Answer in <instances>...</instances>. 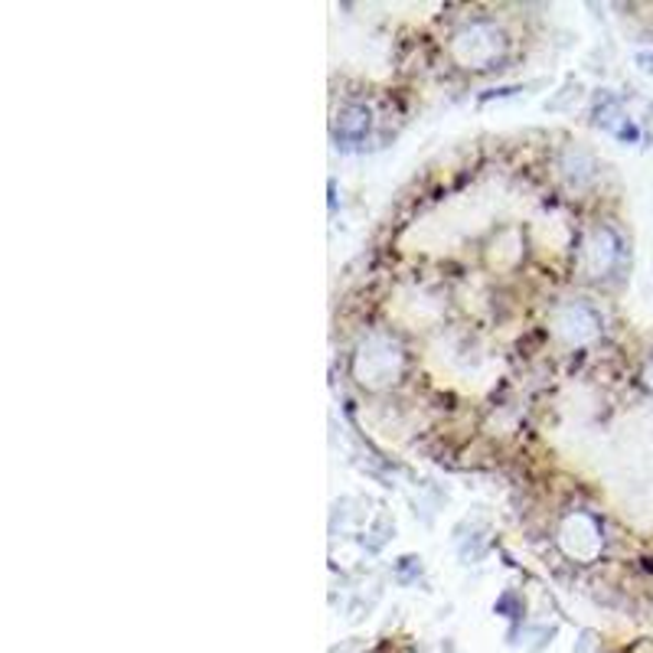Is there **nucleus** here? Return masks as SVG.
I'll return each mask as SVG.
<instances>
[{
	"mask_svg": "<svg viewBox=\"0 0 653 653\" xmlns=\"http://www.w3.org/2000/svg\"><path fill=\"white\" fill-rule=\"evenodd\" d=\"M621 259V242L611 229H591L581 246V265L588 279H605Z\"/></svg>",
	"mask_w": 653,
	"mask_h": 653,
	"instance_id": "1",
	"label": "nucleus"
},
{
	"mask_svg": "<svg viewBox=\"0 0 653 653\" xmlns=\"http://www.w3.org/2000/svg\"><path fill=\"white\" fill-rule=\"evenodd\" d=\"M562 546L575 559H595L601 553V530H598V523L591 516H585V513L568 516L565 526H562Z\"/></svg>",
	"mask_w": 653,
	"mask_h": 653,
	"instance_id": "2",
	"label": "nucleus"
},
{
	"mask_svg": "<svg viewBox=\"0 0 653 653\" xmlns=\"http://www.w3.org/2000/svg\"><path fill=\"white\" fill-rule=\"evenodd\" d=\"M455 53L465 66H487L500 53V33H493L490 26H480V23L467 26L455 40Z\"/></svg>",
	"mask_w": 653,
	"mask_h": 653,
	"instance_id": "3",
	"label": "nucleus"
},
{
	"mask_svg": "<svg viewBox=\"0 0 653 653\" xmlns=\"http://www.w3.org/2000/svg\"><path fill=\"white\" fill-rule=\"evenodd\" d=\"M644 385H647V389L653 392V360L647 363V367H644Z\"/></svg>",
	"mask_w": 653,
	"mask_h": 653,
	"instance_id": "5",
	"label": "nucleus"
},
{
	"mask_svg": "<svg viewBox=\"0 0 653 653\" xmlns=\"http://www.w3.org/2000/svg\"><path fill=\"white\" fill-rule=\"evenodd\" d=\"M556 334L565 337L568 344H581L598 334V317L585 304H568V307L556 311Z\"/></svg>",
	"mask_w": 653,
	"mask_h": 653,
	"instance_id": "4",
	"label": "nucleus"
}]
</instances>
